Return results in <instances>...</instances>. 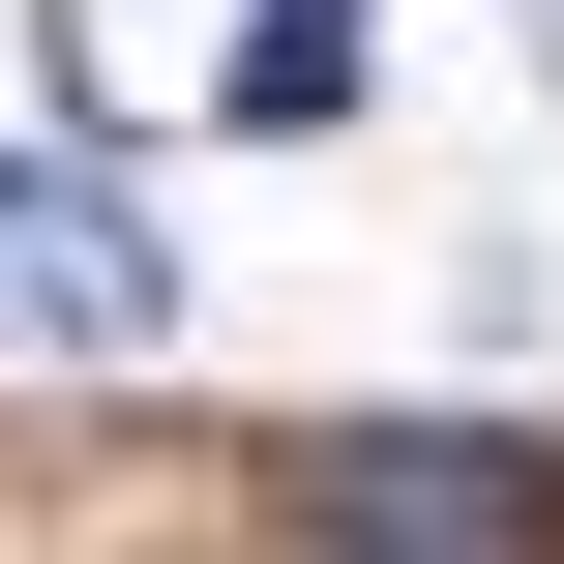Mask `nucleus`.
Listing matches in <instances>:
<instances>
[{
	"label": "nucleus",
	"instance_id": "f257e3e1",
	"mask_svg": "<svg viewBox=\"0 0 564 564\" xmlns=\"http://www.w3.org/2000/svg\"><path fill=\"white\" fill-rule=\"evenodd\" d=\"M268 535L297 564H564V446H506V416H327V446H268Z\"/></svg>",
	"mask_w": 564,
	"mask_h": 564
},
{
	"label": "nucleus",
	"instance_id": "20e7f679",
	"mask_svg": "<svg viewBox=\"0 0 564 564\" xmlns=\"http://www.w3.org/2000/svg\"><path fill=\"white\" fill-rule=\"evenodd\" d=\"M506 30H535V59H564V0H506Z\"/></svg>",
	"mask_w": 564,
	"mask_h": 564
},
{
	"label": "nucleus",
	"instance_id": "7ed1b4c3",
	"mask_svg": "<svg viewBox=\"0 0 564 564\" xmlns=\"http://www.w3.org/2000/svg\"><path fill=\"white\" fill-rule=\"evenodd\" d=\"M238 119H357V0H238Z\"/></svg>",
	"mask_w": 564,
	"mask_h": 564
},
{
	"label": "nucleus",
	"instance_id": "f03ea898",
	"mask_svg": "<svg viewBox=\"0 0 564 564\" xmlns=\"http://www.w3.org/2000/svg\"><path fill=\"white\" fill-rule=\"evenodd\" d=\"M178 327V238H149V178H89V149H0V357H149Z\"/></svg>",
	"mask_w": 564,
	"mask_h": 564
}]
</instances>
